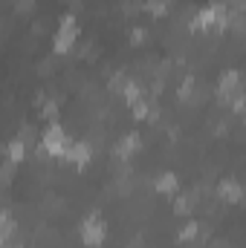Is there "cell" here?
<instances>
[{
  "label": "cell",
  "instance_id": "obj_3",
  "mask_svg": "<svg viewBox=\"0 0 246 248\" xmlns=\"http://www.w3.org/2000/svg\"><path fill=\"white\" fill-rule=\"evenodd\" d=\"M9 156H12V159H20V156H23V150H20V144H18V141H15V144H9Z\"/></svg>",
  "mask_w": 246,
  "mask_h": 248
},
{
  "label": "cell",
  "instance_id": "obj_1",
  "mask_svg": "<svg viewBox=\"0 0 246 248\" xmlns=\"http://www.w3.org/2000/svg\"><path fill=\"white\" fill-rule=\"evenodd\" d=\"M44 147H47V153H53V156H64V153L70 150V141H67V136H64L61 127H50V130L44 133Z\"/></svg>",
  "mask_w": 246,
  "mask_h": 248
},
{
  "label": "cell",
  "instance_id": "obj_2",
  "mask_svg": "<svg viewBox=\"0 0 246 248\" xmlns=\"http://www.w3.org/2000/svg\"><path fill=\"white\" fill-rule=\"evenodd\" d=\"M72 41H75V20H72V17H64V26L58 29V35H55V49H58V52L70 49Z\"/></svg>",
  "mask_w": 246,
  "mask_h": 248
}]
</instances>
